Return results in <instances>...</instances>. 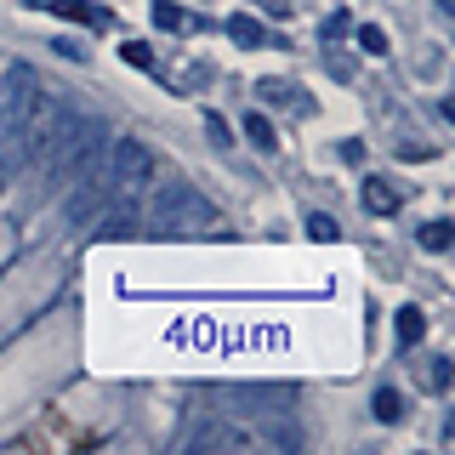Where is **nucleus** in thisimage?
I'll return each instance as SVG.
<instances>
[{"instance_id":"1","label":"nucleus","mask_w":455,"mask_h":455,"mask_svg":"<svg viewBox=\"0 0 455 455\" xmlns=\"http://www.w3.org/2000/svg\"><path fill=\"white\" fill-rule=\"evenodd\" d=\"M35 103H40V75L28 63H6V75H0V171L18 165L23 154V132L28 120H35Z\"/></svg>"},{"instance_id":"2","label":"nucleus","mask_w":455,"mask_h":455,"mask_svg":"<svg viewBox=\"0 0 455 455\" xmlns=\"http://www.w3.org/2000/svg\"><path fill=\"white\" fill-rule=\"evenodd\" d=\"M154 177V148L142 137H120L108 142V188L114 194H142Z\"/></svg>"},{"instance_id":"3","label":"nucleus","mask_w":455,"mask_h":455,"mask_svg":"<svg viewBox=\"0 0 455 455\" xmlns=\"http://www.w3.org/2000/svg\"><path fill=\"white\" fill-rule=\"evenodd\" d=\"M148 222L160 228V234H177V228H188V222H211V205L194 194V182H165V188L154 194Z\"/></svg>"},{"instance_id":"4","label":"nucleus","mask_w":455,"mask_h":455,"mask_svg":"<svg viewBox=\"0 0 455 455\" xmlns=\"http://www.w3.org/2000/svg\"><path fill=\"white\" fill-rule=\"evenodd\" d=\"M80 188L75 194H68V205H63V217L68 222H75V228H85V222H97V217H103V211H108V171L103 165H97V171H80Z\"/></svg>"},{"instance_id":"5","label":"nucleus","mask_w":455,"mask_h":455,"mask_svg":"<svg viewBox=\"0 0 455 455\" xmlns=\"http://www.w3.org/2000/svg\"><path fill=\"white\" fill-rule=\"evenodd\" d=\"M256 438L245 433V427H234V421H217V427H199L194 433V450H251Z\"/></svg>"},{"instance_id":"6","label":"nucleus","mask_w":455,"mask_h":455,"mask_svg":"<svg viewBox=\"0 0 455 455\" xmlns=\"http://www.w3.org/2000/svg\"><path fill=\"white\" fill-rule=\"evenodd\" d=\"M46 12H57V18H68V23H85V28H108L114 18L103 6H92V0H40Z\"/></svg>"},{"instance_id":"7","label":"nucleus","mask_w":455,"mask_h":455,"mask_svg":"<svg viewBox=\"0 0 455 455\" xmlns=\"http://www.w3.org/2000/svg\"><path fill=\"white\" fill-rule=\"evenodd\" d=\"M359 199H364V211H376V217H393L404 199H398V188L387 177H364V188H359Z\"/></svg>"},{"instance_id":"8","label":"nucleus","mask_w":455,"mask_h":455,"mask_svg":"<svg viewBox=\"0 0 455 455\" xmlns=\"http://www.w3.org/2000/svg\"><path fill=\"white\" fill-rule=\"evenodd\" d=\"M228 35H234L239 46H251V52H256V46H267V28L256 23L251 12H228Z\"/></svg>"},{"instance_id":"9","label":"nucleus","mask_w":455,"mask_h":455,"mask_svg":"<svg viewBox=\"0 0 455 455\" xmlns=\"http://www.w3.org/2000/svg\"><path fill=\"white\" fill-rule=\"evenodd\" d=\"M370 410H376V421H398V416H404V393H398V387H376V398H370Z\"/></svg>"},{"instance_id":"10","label":"nucleus","mask_w":455,"mask_h":455,"mask_svg":"<svg viewBox=\"0 0 455 455\" xmlns=\"http://www.w3.org/2000/svg\"><path fill=\"white\" fill-rule=\"evenodd\" d=\"M421 336H427V313L421 307H398V341H404V347H416Z\"/></svg>"},{"instance_id":"11","label":"nucleus","mask_w":455,"mask_h":455,"mask_svg":"<svg viewBox=\"0 0 455 455\" xmlns=\"http://www.w3.org/2000/svg\"><path fill=\"white\" fill-rule=\"evenodd\" d=\"M97 222H103V234H108V239H125V234L137 228V211H132V205H120V211H103Z\"/></svg>"},{"instance_id":"12","label":"nucleus","mask_w":455,"mask_h":455,"mask_svg":"<svg viewBox=\"0 0 455 455\" xmlns=\"http://www.w3.org/2000/svg\"><path fill=\"white\" fill-rule=\"evenodd\" d=\"M245 137L256 142V148H262V154H274V120H267V114H251V120H245Z\"/></svg>"},{"instance_id":"13","label":"nucleus","mask_w":455,"mask_h":455,"mask_svg":"<svg viewBox=\"0 0 455 455\" xmlns=\"http://www.w3.org/2000/svg\"><path fill=\"white\" fill-rule=\"evenodd\" d=\"M450 239H455V228H450L444 217H438V222H427V228H421V251H433V256H438V251H450Z\"/></svg>"},{"instance_id":"14","label":"nucleus","mask_w":455,"mask_h":455,"mask_svg":"<svg viewBox=\"0 0 455 455\" xmlns=\"http://www.w3.org/2000/svg\"><path fill=\"white\" fill-rule=\"evenodd\" d=\"M154 23L160 28H194V18L177 6V0H160V6H154Z\"/></svg>"},{"instance_id":"15","label":"nucleus","mask_w":455,"mask_h":455,"mask_svg":"<svg viewBox=\"0 0 455 455\" xmlns=\"http://www.w3.org/2000/svg\"><path fill=\"white\" fill-rule=\"evenodd\" d=\"M359 46L370 57H387V28H376V23H359Z\"/></svg>"},{"instance_id":"16","label":"nucleus","mask_w":455,"mask_h":455,"mask_svg":"<svg viewBox=\"0 0 455 455\" xmlns=\"http://www.w3.org/2000/svg\"><path fill=\"white\" fill-rule=\"evenodd\" d=\"M120 57H125L132 68H154V52L142 46V40H132V46H120Z\"/></svg>"},{"instance_id":"17","label":"nucleus","mask_w":455,"mask_h":455,"mask_svg":"<svg viewBox=\"0 0 455 455\" xmlns=\"http://www.w3.org/2000/svg\"><path fill=\"white\" fill-rule=\"evenodd\" d=\"M307 234H313V239H336V222H331V217H319V211H313V217H307Z\"/></svg>"},{"instance_id":"18","label":"nucleus","mask_w":455,"mask_h":455,"mask_svg":"<svg viewBox=\"0 0 455 455\" xmlns=\"http://www.w3.org/2000/svg\"><path fill=\"white\" fill-rule=\"evenodd\" d=\"M205 132H211V142H234V137H228V120H222V114H205Z\"/></svg>"},{"instance_id":"19","label":"nucleus","mask_w":455,"mask_h":455,"mask_svg":"<svg viewBox=\"0 0 455 455\" xmlns=\"http://www.w3.org/2000/svg\"><path fill=\"white\" fill-rule=\"evenodd\" d=\"M427 381H433V387H450V359H433V376Z\"/></svg>"}]
</instances>
